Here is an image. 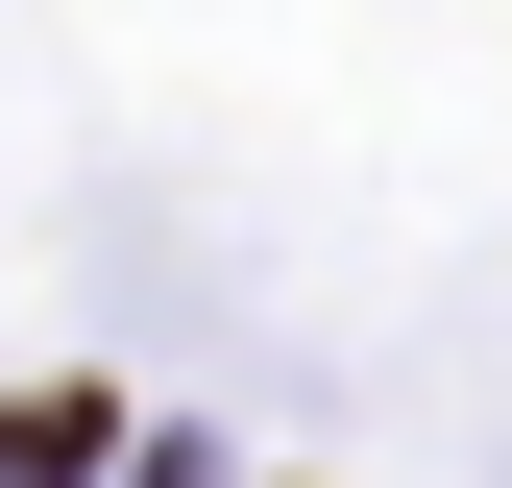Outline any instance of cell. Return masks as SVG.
<instances>
[{"label": "cell", "instance_id": "6da1fadb", "mask_svg": "<svg viewBox=\"0 0 512 488\" xmlns=\"http://www.w3.org/2000/svg\"><path fill=\"white\" fill-rule=\"evenodd\" d=\"M98 464V391H25V415H0V488H74Z\"/></svg>", "mask_w": 512, "mask_h": 488}]
</instances>
